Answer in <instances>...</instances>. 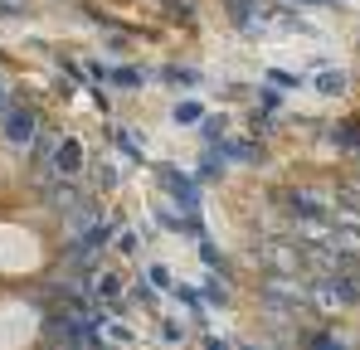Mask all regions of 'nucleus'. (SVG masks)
Here are the masks:
<instances>
[{
    "label": "nucleus",
    "mask_w": 360,
    "mask_h": 350,
    "mask_svg": "<svg viewBox=\"0 0 360 350\" xmlns=\"http://www.w3.org/2000/svg\"><path fill=\"white\" fill-rule=\"evenodd\" d=\"M44 263H49V243L39 233L20 224L5 229V278H34Z\"/></svg>",
    "instance_id": "nucleus-1"
}]
</instances>
